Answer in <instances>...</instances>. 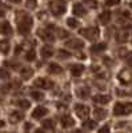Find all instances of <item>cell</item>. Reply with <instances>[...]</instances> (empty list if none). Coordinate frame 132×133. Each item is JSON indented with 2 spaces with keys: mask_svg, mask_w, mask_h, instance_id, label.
I'll return each mask as SVG.
<instances>
[{
  "mask_svg": "<svg viewBox=\"0 0 132 133\" xmlns=\"http://www.w3.org/2000/svg\"><path fill=\"white\" fill-rule=\"evenodd\" d=\"M105 49V44L103 43V44H97V45H95L93 48H92V51L93 52H102V51H104Z\"/></svg>",
  "mask_w": 132,
  "mask_h": 133,
  "instance_id": "cell-15",
  "label": "cell"
},
{
  "mask_svg": "<svg viewBox=\"0 0 132 133\" xmlns=\"http://www.w3.org/2000/svg\"><path fill=\"white\" fill-rule=\"evenodd\" d=\"M72 71H71V73L73 75V76H80L81 73H83V71H84V66L83 65H80V64H76V65H73L72 68H71Z\"/></svg>",
  "mask_w": 132,
  "mask_h": 133,
  "instance_id": "cell-10",
  "label": "cell"
},
{
  "mask_svg": "<svg viewBox=\"0 0 132 133\" xmlns=\"http://www.w3.org/2000/svg\"><path fill=\"white\" fill-rule=\"evenodd\" d=\"M100 130H103V132H107V130H108V127H104V128H102Z\"/></svg>",
  "mask_w": 132,
  "mask_h": 133,
  "instance_id": "cell-22",
  "label": "cell"
},
{
  "mask_svg": "<svg viewBox=\"0 0 132 133\" xmlns=\"http://www.w3.org/2000/svg\"><path fill=\"white\" fill-rule=\"evenodd\" d=\"M32 97H35L36 100H39V98H41V97H43V95H40V93H37V92H35V93L32 92Z\"/></svg>",
  "mask_w": 132,
  "mask_h": 133,
  "instance_id": "cell-21",
  "label": "cell"
},
{
  "mask_svg": "<svg viewBox=\"0 0 132 133\" xmlns=\"http://www.w3.org/2000/svg\"><path fill=\"white\" fill-rule=\"evenodd\" d=\"M0 51H2L3 53H8V51H9V43L7 40H3L2 43H0Z\"/></svg>",
  "mask_w": 132,
  "mask_h": 133,
  "instance_id": "cell-13",
  "label": "cell"
},
{
  "mask_svg": "<svg viewBox=\"0 0 132 133\" xmlns=\"http://www.w3.org/2000/svg\"><path fill=\"white\" fill-rule=\"evenodd\" d=\"M85 4L90 7V8H96L97 7V3H96V0H84Z\"/></svg>",
  "mask_w": 132,
  "mask_h": 133,
  "instance_id": "cell-16",
  "label": "cell"
},
{
  "mask_svg": "<svg viewBox=\"0 0 132 133\" xmlns=\"http://www.w3.org/2000/svg\"><path fill=\"white\" fill-rule=\"evenodd\" d=\"M99 20H100L102 24H108L109 20H111V12H108V11H105V12L100 14V16H99Z\"/></svg>",
  "mask_w": 132,
  "mask_h": 133,
  "instance_id": "cell-9",
  "label": "cell"
},
{
  "mask_svg": "<svg viewBox=\"0 0 132 133\" xmlns=\"http://www.w3.org/2000/svg\"><path fill=\"white\" fill-rule=\"evenodd\" d=\"M11 32H12V28H11L8 21H2V23H0V33H3V35H9Z\"/></svg>",
  "mask_w": 132,
  "mask_h": 133,
  "instance_id": "cell-7",
  "label": "cell"
},
{
  "mask_svg": "<svg viewBox=\"0 0 132 133\" xmlns=\"http://www.w3.org/2000/svg\"><path fill=\"white\" fill-rule=\"evenodd\" d=\"M48 113V110L44 108V107H37L35 110H34V113H32V116H34L35 118H41V117H44Z\"/></svg>",
  "mask_w": 132,
  "mask_h": 133,
  "instance_id": "cell-6",
  "label": "cell"
},
{
  "mask_svg": "<svg viewBox=\"0 0 132 133\" xmlns=\"http://www.w3.org/2000/svg\"><path fill=\"white\" fill-rule=\"evenodd\" d=\"M81 33H83V35H84L87 39L95 40V39H97V36H99V29H97L96 27H92V28H87V29H84Z\"/></svg>",
  "mask_w": 132,
  "mask_h": 133,
  "instance_id": "cell-3",
  "label": "cell"
},
{
  "mask_svg": "<svg viewBox=\"0 0 132 133\" xmlns=\"http://www.w3.org/2000/svg\"><path fill=\"white\" fill-rule=\"evenodd\" d=\"M119 3H120V0H107L105 5L107 7H111V5H117Z\"/></svg>",
  "mask_w": 132,
  "mask_h": 133,
  "instance_id": "cell-18",
  "label": "cell"
},
{
  "mask_svg": "<svg viewBox=\"0 0 132 133\" xmlns=\"http://www.w3.org/2000/svg\"><path fill=\"white\" fill-rule=\"evenodd\" d=\"M73 14H75L76 16H83V15H85V9L83 8L81 4H75V7H73Z\"/></svg>",
  "mask_w": 132,
  "mask_h": 133,
  "instance_id": "cell-11",
  "label": "cell"
},
{
  "mask_svg": "<svg viewBox=\"0 0 132 133\" xmlns=\"http://www.w3.org/2000/svg\"><path fill=\"white\" fill-rule=\"evenodd\" d=\"M17 103H19L17 105H19L20 108H24V109H26V108H28V107H29V103L27 101V100H19Z\"/></svg>",
  "mask_w": 132,
  "mask_h": 133,
  "instance_id": "cell-17",
  "label": "cell"
},
{
  "mask_svg": "<svg viewBox=\"0 0 132 133\" xmlns=\"http://www.w3.org/2000/svg\"><path fill=\"white\" fill-rule=\"evenodd\" d=\"M67 24H68V27H70V28H76V27L79 25V23H78V20H76V19H73V17L68 19V21H67Z\"/></svg>",
  "mask_w": 132,
  "mask_h": 133,
  "instance_id": "cell-14",
  "label": "cell"
},
{
  "mask_svg": "<svg viewBox=\"0 0 132 133\" xmlns=\"http://www.w3.org/2000/svg\"><path fill=\"white\" fill-rule=\"evenodd\" d=\"M95 117L97 118V120H102V118H104L105 116H107V112L104 109H100V108H97V109H95Z\"/></svg>",
  "mask_w": 132,
  "mask_h": 133,
  "instance_id": "cell-12",
  "label": "cell"
},
{
  "mask_svg": "<svg viewBox=\"0 0 132 133\" xmlns=\"http://www.w3.org/2000/svg\"><path fill=\"white\" fill-rule=\"evenodd\" d=\"M119 80H120L122 84H125V85L129 84L132 81V73L129 71H127V69H123L122 72L119 73Z\"/></svg>",
  "mask_w": 132,
  "mask_h": 133,
  "instance_id": "cell-4",
  "label": "cell"
},
{
  "mask_svg": "<svg viewBox=\"0 0 132 133\" xmlns=\"http://www.w3.org/2000/svg\"><path fill=\"white\" fill-rule=\"evenodd\" d=\"M75 110H76V113H78V116L81 117V118H85L88 116V113H90V109L83 104H78L75 107Z\"/></svg>",
  "mask_w": 132,
  "mask_h": 133,
  "instance_id": "cell-5",
  "label": "cell"
},
{
  "mask_svg": "<svg viewBox=\"0 0 132 133\" xmlns=\"http://www.w3.org/2000/svg\"><path fill=\"white\" fill-rule=\"evenodd\" d=\"M132 113V103H116L114 108L115 116H127Z\"/></svg>",
  "mask_w": 132,
  "mask_h": 133,
  "instance_id": "cell-1",
  "label": "cell"
},
{
  "mask_svg": "<svg viewBox=\"0 0 132 133\" xmlns=\"http://www.w3.org/2000/svg\"><path fill=\"white\" fill-rule=\"evenodd\" d=\"M85 127H88V128L93 129V128L96 127V123H95V121H88V123H85Z\"/></svg>",
  "mask_w": 132,
  "mask_h": 133,
  "instance_id": "cell-20",
  "label": "cell"
},
{
  "mask_svg": "<svg viewBox=\"0 0 132 133\" xmlns=\"http://www.w3.org/2000/svg\"><path fill=\"white\" fill-rule=\"evenodd\" d=\"M109 100H111V97L109 96H104V95H97L93 97V101L97 103V104H108Z\"/></svg>",
  "mask_w": 132,
  "mask_h": 133,
  "instance_id": "cell-8",
  "label": "cell"
},
{
  "mask_svg": "<svg viewBox=\"0 0 132 133\" xmlns=\"http://www.w3.org/2000/svg\"><path fill=\"white\" fill-rule=\"evenodd\" d=\"M129 5H131V8H132V3H131V4H129Z\"/></svg>",
  "mask_w": 132,
  "mask_h": 133,
  "instance_id": "cell-23",
  "label": "cell"
},
{
  "mask_svg": "<svg viewBox=\"0 0 132 133\" xmlns=\"http://www.w3.org/2000/svg\"><path fill=\"white\" fill-rule=\"evenodd\" d=\"M51 11H52V14L55 16H60L65 12V4L64 2H61V0H56V2H53L51 4Z\"/></svg>",
  "mask_w": 132,
  "mask_h": 133,
  "instance_id": "cell-2",
  "label": "cell"
},
{
  "mask_svg": "<svg viewBox=\"0 0 132 133\" xmlns=\"http://www.w3.org/2000/svg\"><path fill=\"white\" fill-rule=\"evenodd\" d=\"M51 69H52L51 71L52 73H59L60 72V66L59 65H51Z\"/></svg>",
  "mask_w": 132,
  "mask_h": 133,
  "instance_id": "cell-19",
  "label": "cell"
}]
</instances>
